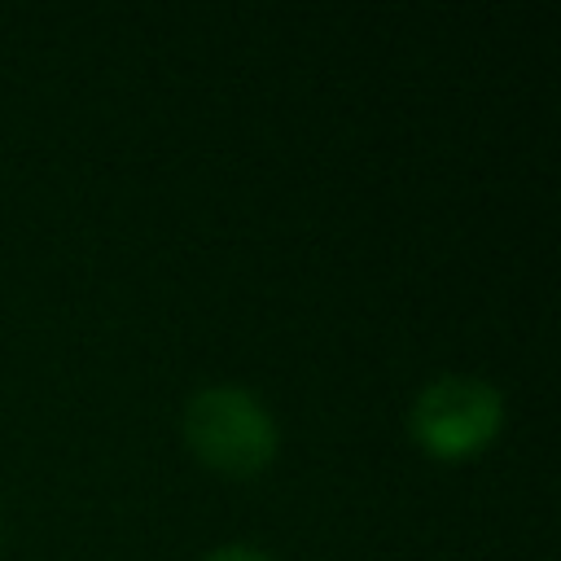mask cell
<instances>
[{
  "instance_id": "obj_1",
  "label": "cell",
  "mask_w": 561,
  "mask_h": 561,
  "mask_svg": "<svg viewBox=\"0 0 561 561\" xmlns=\"http://www.w3.org/2000/svg\"><path fill=\"white\" fill-rule=\"evenodd\" d=\"M184 438L202 465L245 478L276 456L272 412L241 386H206L184 408Z\"/></svg>"
},
{
  "instance_id": "obj_2",
  "label": "cell",
  "mask_w": 561,
  "mask_h": 561,
  "mask_svg": "<svg viewBox=\"0 0 561 561\" xmlns=\"http://www.w3.org/2000/svg\"><path fill=\"white\" fill-rule=\"evenodd\" d=\"M500 421H504V399L482 377H434L430 386H421L408 412L412 438L443 460L486 447Z\"/></svg>"
},
{
  "instance_id": "obj_3",
  "label": "cell",
  "mask_w": 561,
  "mask_h": 561,
  "mask_svg": "<svg viewBox=\"0 0 561 561\" xmlns=\"http://www.w3.org/2000/svg\"><path fill=\"white\" fill-rule=\"evenodd\" d=\"M202 561H272L263 548H250V543H228V548H215L206 552Z\"/></svg>"
}]
</instances>
